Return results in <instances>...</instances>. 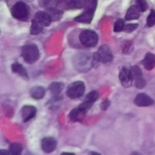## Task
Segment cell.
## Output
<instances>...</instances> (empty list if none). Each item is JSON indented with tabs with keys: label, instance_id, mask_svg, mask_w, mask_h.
Returning a JSON list of instances; mask_svg holds the SVG:
<instances>
[{
	"label": "cell",
	"instance_id": "6",
	"mask_svg": "<svg viewBox=\"0 0 155 155\" xmlns=\"http://www.w3.org/2000/svg\"><path fill=\"white\" fill-rule=\"evenodd\" d=\"M84 91H85L84 84L81 81H77L68 86L66 94L68 97H70L72 99H75V98L81 97L84 94Z\"/></svg>",
	"mask_w": 155,
	"mask_h": 155
},
{
	"label": "cell",
	"instance_id": "27",
	"mask_svg": "<svg viewBox=\"0 0 155 155\" xmlns=\"http://www.w3.org/2000/svg\"><path fill=\"white\" fill-rule=\"evenodd\" d=\"M155 25V10H151L150 15L147 17V25L149 27L153 26Z\"/></svg>",
	"mask_w": 155,
	"mask_h": 155
},
{
	"label": "cell",
	"instance_id": "8",
	"mask_svg": "<svg viewBox=\"0 0 155 155\" xmlns=\"http://www.w3.org/2000/svg\"><path fill=\"white\" fill-rule=\"evenodd\" d=\"M119 79H120L123 86L130 87L132 85V83L134 80L131 69H129L127 67H122V69L120 70V74H119Z\"/></svg>",
	"mask_w": 155,
	"mask_h": 155
},
{
	"label": "cell",
	"instance_id": "2",
	"mask_svg": "<svg viewBox=\"0 0 155 155\" xmlns=\"http://www.w3.org/2000/svg\"><path fill=\"white\" fill-rule=\"evenodd\" d=\"M39 50L35 45H27L22 48V56L27 64H34L39 58Z\"/></svg>",
	"mask_w": 155,
	"mask_h": 155
},
{
	"label": "cell",
	"instance_id": "31",
	"mask_svg": "<svg viewBox=\"0 0 155 155\" xmlns=\"http://www.w3.org/2000/svg\"><path fill=\"white\" fill-rule=\"evenodd\" d=\"M10 153L9 151H5V150H0V154H8Z\"/></svg>",
	"mask_w": 155,
	"mask_h": 155
},
{
	"label": "cell",
	"instance_id": "20",
	"mask_svg": "<svg viewBox=\"0 0 155 155\" xmlns=\"http://www.w3.org/2000/svg\"><path fill=\"white\" fill-rule=\"evenodd\" d=\"M47 10H48L47 13H48L49 15L51 16L52 21L59 20V19L61 18L62 15H63V11L60 10V9H56V7H55V8H47Z\"/></svg>",
	"mask_w": 155,
	"mask_h": 155
},
{
	"label": "cell",
	"instance_id": "17",
	"mask_svg": "<svg viewBox=\"0 0 155 155\" xmlns=\"http://www.w3.org/2000/svg\"><path fill=\"white\" fill-rule=\"evenodd\" d=\"M44 27L45 26L40 22H38L36 19L34 18L33 21H32L31 28H30V34L31 35H38L43 31Z\"/></svg>",
	"mask_w": 155,
	"mask_h": 155
},
{
	"label": "cell",
	"instance_id": "10",
	"mask_svg": "<svg viewBox=\"0 0 155 155\" xmlns=\"http://www.w3.org/2000/svg\"><path fill=\"white\" fill-rule=\"evenodd\" d=\"M134 104L140 107H147L154 104V101L145 94H139L134 99Z\"/></svg>",
	"mask_w": 155,
	"mask_h": 155
},
{
	"label": "cell",
	"instance_id": "19",
	"mask_svg": "<svg viewBox=\"0 0 155 155\" xmlns=\"http://www.w3.org/2000/svg\"><path fill=\"white\" fill-rule=\"evenodd\" d=\"M63 89H64V84L63 83L56 82V83H52L49 85V90L54 95H58L62 92Z\"/></svg>",
	"mask_w": 155,
	"mask_h": 155
},
{
	"label": "cell",
	"instance_id": "5",
	"mask_svg": "<svg viewBox=\"0 0 155 155\" xmlns=\"http://www.w3.org/2000/svg\"><path fill=\"white\" fill-rule=\"evenodd\" d=\"M79 40L84 46L94 47L98 42V35L92 30H84L79 35Z\"/></svg>",
	"mask_w": 155,
	"mask_h": 155
},
{
	"label": "cell",
	"instance_id": "22",
	"mask_svg": "<svg viewBox=\"0 0 155 155\" xmlns=\"http://www.w3.org/2000/svg\"><path fill=\"white\" fill-rule=\"evenodd\" d=\"M22 151H23V147L19 143H12L9 147V152L12 154H20L22 153Z\"/></svg>",
	"mask_w": 155,
	"mask_h": 155
},
{
	"label": "cell",
	"instance_id": "3",
	"mask_svg": "<svg viewBox=\"0 0 155 155\" xmlns=\"http://www.w3.org/2000/svg\"><path fill=\"white\" fill-rule=\"evenodd\" d=\"M12 15L20 21H26L29 16V7L23 2H18L11 8Z\"/></svg>",
	"mask_w": 155,
	"mask_h": 155
},
{
	"label": "cell",
	"instance_id": "24",
	"mask_svg": "<svg viewBox=\"0 0 155 155\" xmlns=\"http://www.w3.org/2000/svg\"><path fill=\"white\" fill-rule=\"evenodd\" d=\"M99 98V93L97 91H92L90 92L87 95H86V99L85 101L90 102V103H94L97 99Z\"/></svg>",
	"mask_w": 155,
	"mask_h": 155
},
{
	"label": "cell",
	"instance_id": "14",
	"mask_svg": "<svg viewBox=\"0 0 155 155\" xmlns=\"http://www.w3.org/2000/svg\"><path fill=\"white\" fill-rule=\"evenodd\" d=\"M143 64L146 70H152L155 66V54L152 53H147L144 59L143 60Z\"/></svg>",
	"mask_w": 155,
	"mask_h": 155
},
{
	"label": "cell",
	"instance_id": "18",
	"mask_svg": "<svg viewBox=\"0 0 155 155\" xmlns=\"http://www.w3.org/2000/svg\"><path fill=\"white\" fill-rule=\"evenodd\" d=\"M12 71L17 74H19L20 76L22 77H25V78H28V74H27V72L26 70L24 68V66L18 63H15L12 64Z\"/></svg>",
	"mask_w": 155,
	"mask_h": 155
},
{
	"label": "cell",
	"instance_id": "25",
	"mask_svg": "<svg viewBox=\"0 0 155 155\" xmlns=\"http://www.w3.org/2000/svg\"><path fill=\"white\" fill-rule=\"evenodd\" d=\"M124 21L123 19H118L115 23H114V31L116 32V33H119L121 31L124 30Z\"/></svg>",
	"mask_w": 155,
	"mask_h": 155
},
{
	"label": "cell",
	"instance_id": "15",
	"mask_svg": "<svg viewBox=\"0 0 155 155\" xmlns=\"http://www.w3.org/2000/svg\"><path fill=\"white\" fill-rule=\"evenodd\" d=\"M140 15H141V11L138 8V6L137 5H132L126 13L125 19L126 20H135V19H138L140 17Z\"/></svg>",
	"mask_w": 155,
	"mask_h": 155
},
{
	"label": "cell",
	"instance_id": "9",
	"mask_svg": "<svg viewBox=\"0 0 155 155\" xmlns=\"http://www.w3.org/2000/svg\"><path fill=\"white\" fill-rule=\"evenodd\" d=\"M88 0H62L60 5H63L64 9H77L85 7Z\"/></svg>",
	"mask_w": 155,
	"mask_h": 155
},
{
	"label": "cell",
	"instance_id": "29",
	"mask_svg": "<svg viewBox=\"0 0 155 155\" xmlns=\"http://www.w3.org/2000/svg\"><path fill=\"white\" fill-rule=\"evenodd\" d=\"M132 50H133V45H132V43L131 42H127L125 44L124 47V53L126 54H129L132 52Z\"/></svg>",
	"mask_w": 155,
	"mask_h": 155
},
{
	"label": "cell",
	"instance_id": "16",
	"mask_svg": "<svg viewBox=\"0 0 155 155\" xmlns=\"http://www.w3.org/2000/svg\"><path fill=\"white\" fill-rule=\"evenodd\" d=\"M45 90L42 86H35V87L31 88V90H30L31 96L36 100L42 99L45 96Z\"/></svg>",
	"mask_w": 155,
	"mask_h": 155
},
{
	"label": "cell",
	"instance_id": "13",
	"mask_svg": "<svg viewBox=\"0 0 155 155\" xmlns=\"http://www.w3.org/2000/svg\"><path fill=\"white\" fill-rule=\"evenodd\" d=\"M35 19L40 22L44 26H49L52 22V18L49 15V14L46 12H42V11H39L35 14Z\"/></svg>",
	"mask_w": 155,
	"mask_h": 155
},
{
	"label": "cell",
	"instance_id": "28",
	"mask_svg": "<svg viewBox=\"0 0 155 155\" xmlns=\"http://www.w3.org/2000/svg\"><path fill=\"white\" fill-rule=\"evenodd\" d=\"M137 27H138L137 24H128V25H124V30L127 33H130V32H133L134 30H135Z\"/></svg>",
	"mask_w": 155,
	"mask_h": 155
},
{
	"label": "cell",
	"instance_id": "23",
	"mask_svg": "<svg viewBox=\"0 0 155 155\" xmlns=\"http://www.w3.org/2000/svg\"><path fill=\"white\" fill-rule=\"evenodd\" d=\"M62 0H43V4L46 8H55Z\"/></svg>",
	"mask_w": 155,
	"mask_h": 155
},
{
	"label": "cell",
	"instance_id": "4",
	"mask_svg": "<svg viewBox=\"0 0 155 155\" xmlns=\"http://www.w3.org/2000/svg\"><path fill=\"white\" fill-rule=\"evenodd\" d=\"M92 104H93L92 103L84 101L82 104H80L79 107L74 109L70 113V114H69L70 120L73 121V122H81V121H83L84 118L86 115L87 111L91 108Z\"/></svg>",
	"mask_w": 155,
	"mask_h": 155
},
{
	"label": "cell",
	"instance_id": "21",
	"mask_svg": "<svg viewBox=\"0 0 155 155\" xmlns=\"http://www.w3.org/2000/svg\"><path fill=\"white\" fill-rule=\"evenodd\" d=\"M131 72H132L133 78L134 79V81L143 78V73H142V70H141V69H140L138 66H136V65L133 66V67L131 68Z\"/></svg>",
	"mask_w": 155,
	"mask_h": 155
},
{
	"label": "cell",
	"instance_id": "12",
	"mask_svg": "<svg viewBox=\"0 0 155 155\" xmlns=\"http://www.w3.org/2000/svg\"><path fill=\"white\" fill-rule=\"evenodd\" d=\"M41 147L45 153H52L56 148V141L52 137L44 138L41 143Z\"/></svg>",
	"mask_w": 155,
	"mask_h": 155
},
{
	"label": "cell",
	"instance_id": "7",
	"mask_svg": "<svg viewBox=\"0 0 155 155\" xmlns=\"http://www.w3.org/2000/svg\"><path fill=\"white\" fill-rule=\"evenodd\" d=\"M95 54H96L98 60L102 63L106 64V63H110L113 60L112 51L107 45H103L102 46H100V48L98 49V52Z\"/></svg>",
	"mask_w": 155,
	"mask_h": 155
},
{
	"label": "cell",
	"instance_id": "11",
	"mask_svg": "<svg viewBox=\"0 0 155 155\" xmlns=\"http://www.w3.org/2000/svg\"><path fill=\"white\" fill-rule=\"evenodd\" d=\"M21 114H22L23 121L25 123H26L35 116L36 108L35 106H32V105H25L21 109Z\"/></svg>",
	"mask_w": 155,
	"mask_h": 155
},
{
	"label": "cell",
	"instance_id": "26",
	"mask_svg": "<svg viewBox=\"0 0 155 155\" xmlns=\"http://www.w3.org/2000/svg\"><path fill=\"white\" fill-rule=\"evenodd\" d=\"M136 5L141 12H145L148 8V4L145 0H136Z\"/></svg>",
	"mask_w": 155,
	"mask_h": 155
},
{
	"label": "cell",
	"instance_id": "30",
	"mask_svg": "<svg viewBox=\"0 0 155 155\" xmlns=\"http://www.w3.org/2000/svg\"><path fill=\"white\" fill-rule=\"evenodd\" d=\"M109 106H110V101H109V100H105V101H104V102L102 103V104H101V109H102L103 111H105V110L108 109Z\"/></svg>",
	"mask_w": 155,
	"mask_h": 155
},
{
	"label": "cell",
	"instance_id": "1",
	"mask_svg": "<svg viewBox=\"0 0 155 155\" xmlns=\"http://www.w3.org/2000/svg\"><path fill=\"white\" fill-rule=\"evenodd\" d=\"M96 5H97V0H88V3L85 5V8H86L85 11L82 13L80 15H78L75 18V21L80 22V23H86V24L91 23L94 15Z\"/></svg>",
	"mask_w": 155,
	"mask_h": 155
}]
</instances>
